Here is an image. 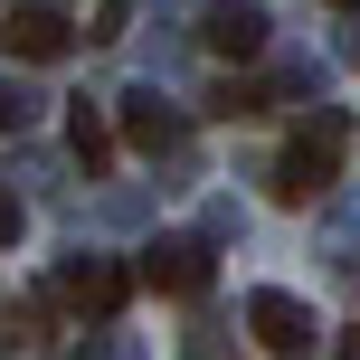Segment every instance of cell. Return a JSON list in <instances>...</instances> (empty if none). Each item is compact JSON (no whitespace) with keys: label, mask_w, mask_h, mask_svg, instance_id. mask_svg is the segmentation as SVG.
Returning <instances> with one entry per match:
<instances>
[{"label":"cell","mask_w":360,"mask_h":360,"mask_svg":"<svg viewBox=\"0 0 360 360\" xmlns=\"http://www.w3.org/2000/svg\"><path fill=\"white\" fill-rule=\"evenodd\" d=\"M342 152H351V124H342V114H313V124H294L285 162H275V199H285V209L323 199V180L342 171Z\"/></svg>","instance_id":"cell-1"},{"label":"cell","mask_w":360,"mask_h":360,"mask_svg":"<svg viewBox=\"0 0 360 360\" xmlns=\"http://www.w3.org/2000/svg\"><path fill=\"white\" fill-rule=\"evenodd\" d=\"M57 304L67 313H86V323H114V313H124V294H133V275L114 266V256H76V266H57Z\"/></svg>","instance_id":"cell-2"},{"label":"cell","mask_w":360,"mask_h":360,"mask_svg":"<svg viewBox=\"0 0 360 360\" xmlns=\"http://www.w3.org/2000/svg\"><path fill=\"white\" fill-rule=\"evenodd\" d=\"M247 332H256L275 360H304L323 323H313V304H294V294H275V285H266V294H247Z\"/></svg>","instance_id":"cell-3"},{"label":"cell","mask_w":360,"mask_h":360,"mask_svg":"<svg viewBox=\"0 0 360 360\" xmlns=\"http://www.w3.org/2000/svg\"><path fill=\"white\" fill-rule=\"evenodd\" d=\"M199 48L228 57V67L266 57V10H256V0H209V10H199Z\"/></svg>","instance_id":"cell-4"},{"label":"cell","mask_w":360,"mask_h":360,"mask_svg":"<svg viewBox=\"0 0 360 360\" xmlns=\"http://www.w3.org/2000/svg\"><path fill=\"white\" fill-rule=\"evenodd\" d=\"M0 48H10L19 67H57V57L76 48V29H67V10L29 0V10H10V19H0Z\"/></svg>","instance_id":"cell-5"},{"label":"cell","mask_w":360,"mask_h":360,"mask_svg":"<svg viewBox=\"0 0 360 360\" xmlns=\"http://www.w3.org/2000/svg\"><path fill=\"white\" fill-rule=\"evenodd\" d=\"M133 275H143L152 294H209V275H218V266H209V247H199V237H152Z\"/></svg>","instance_id":"cell-6"},{"label":"cell","mask_w":360,"mask_h":360,"mask_svg":"<svg viewBox=\"0 0 360 360\" xmlns=\"http://www.w3.org/2000/svg\"><path fill=\"white\" fill-rule=\"evenodd\" d=\"M124 143H133V152H152V162H162V152L180 143V114L162 105V95H124Z\"/></svg>","instance_id":"cell-7"},{"label":"cell","mask_w":360,"mask_h":360,"mask_svg":"<svg viewBox=\"0 0 360 360\" xmlns=\"http://www.w3.org/2000/svg\"><path fill=\"white\" fill-rule=\"evenodd\" d=\"M67 152H76V162H86V180H95V171L114 162V124H105L95 105H76V114H67Z\"/></svg>","instance_id":"cell-8"},{"label":"cell","mask_w":360,"mask_h":360,"mask_svg":"<svg viewBox=\"0 0 360 360\" xmlns=\"http://www.w3.org/2000/svg\"><path fill=\"white\" fill-rule=\"evenodd\" d=\"M209 114H228V124H247V114H266V86H218V105Z\"/></svg>","instance_id":"cell-9"},{"label":"cell","mask_w":360,"mask_h":360,"mask_svg":"<svg viewBox=\"0 0 360 360\" xmlns=\"http://www.w3.org/2000/svg\"><path fill=\"white\" fill-rule=\"evenodd\" d=\"M0 342H38V313L29 304H0Z\"/></svg>","instance_id":"cell-10"},{"label":"cell","mask_w":360,"mask_h":360,"mask_svg":"<svg viewBox=\"0 0 360 360\" xmlns=\"http://www.w3.org/2000/svg\"><path fill=\"white\" fill-rule=\"evenodd\" d=\"M19 114H29V105H19V95H10V86H0V124H19Z\"/></svg>","instance_id":"cell-11"},{"label":"cell","mask_w":360,"mask_h":360,"mask_svg":"<svg viewBox=\"0 0 360 360\" xmlns=\"http://www.w3.org/2000/svg\"><path fill=\"white\" fill-rule=\"evenodd\" d=\"M332 10H360V0H332Z\"/></svg>","instance_id":"cell-12"},{"label":"cell","mask_w":360,"mask_h":360,"mask_svg":"<svg viewBox=\"0 0 360 360\" xmlns=\"http://www.w3.org/2000/svg\"><path fill=\"white\" fill-rule=\"evenodd\" d=\"M351 360H360V332H351Z\"/></svg>","instance_id":"cell-13"}]
</instances>
